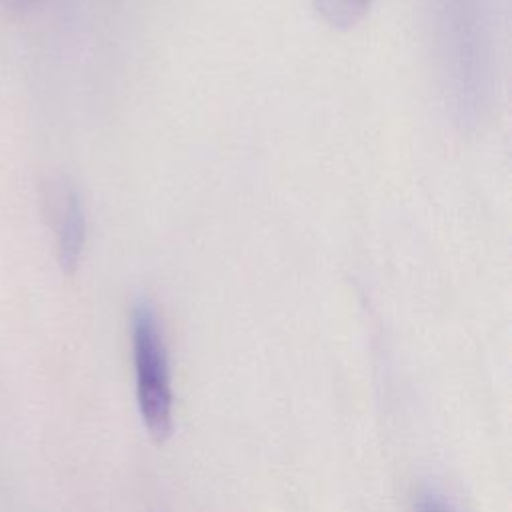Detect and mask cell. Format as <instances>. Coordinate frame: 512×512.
I'll list each match as a JSON object with an SVG mask.
<instances>
[{"mask_svg":"<svg viewBox=\"0 0 512 512\" xmlns=\"http://www.w3.org/2000/svg\"><path fill=\"white\" fill-rule=\"evenodd\" d=\"M136 402L148 432L162 440L172 430V386L166 342L154 308L140 302L132 314Z\"/></svg>","mask_w":512,"mask_h":512,"instance_id":"obj_1","label":"cell"},{"mask_svg":"<svg viewBox=\"0 0 512 512\" xmlns=\"http://www.w3.org/2000/svg\"><path fill=\"white\" fill-rule=\"evenodd\" d=\"M42 198L44 214L54 236L58 266L66 274H72L82 260L88 232L82 196L68 180L52 178L46 182Z\"/></svg>","mask_w":512,"mask_h":512,"instance_id":"obj_2","label":"cell"},{"mask_svg":"<svg viewBox=\"0 0 512 512\" xmlns=\"http://www.w3.org/2000/svg\"><path fill=\"white\" fill-rule=\"evenodd\" d=\"M314 6L330 26L350 28L364 18L370 0H314Z\"/></svg>","mask_w":512,"mask_h":512,"instance_id":"obj_3","label":"cell"},{"mask_svg":"<svg viewBox=\"0 0 512 512\" xmlns=\"http://www.w3.org/2000/svg\"><path fill=\"white\" fill-rule=\"evenodd\" d=\"M42 0H0V4L12 12H26L30 8H34L36 4H40Z\"/></svg>","mask_w":512,"mask_h":512,"instance_id":"obj_4","label":"cell"},{"mask_svg":"<svg viewBox=\"0 0 512 512\" xmlns=\"http://www.w3.org/2000/svg\"><path fill=\"white\" fill-rule=\"evenodd\" d=\"M422 512H442L436 504H432V502H428L424 508H422Z\"/></svg>","mask_w":512,"mask_h":512,"instance_id":"obj_5","label":"cell"}]
</instances>
